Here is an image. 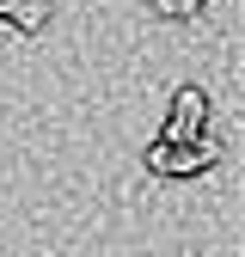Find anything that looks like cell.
<instances>
[{
	"label": "cell",
	"mask_w": 245,
	"mask_h": 257,
	"mask_svg": "<svg viewBox=\"0 0 245 257\" xmlns=\"http://www.w3.org/2000/svg\"><path fill=\"white\" fill-rule=\"evenodd\" d=\"M7 7H13V0H0V19H7Z\"/></svg>",
	"instance_id": "obj_5"
},
{
	"label": "cell",
	"mask_w": 245,
	"mask_h": 257,
	"mask_svg": "<svg viewBox=\"0 0 245 257\" xmlns=\"http://www.w3.org/2000/svg\"><path fill=\"white\" fill-rule=\"evenodd\" d=\"M160 19H184V13H202V0H153Z\"/></svg>",
	"instance_id": "obj_4"
},
{
	"label": "cell",
	"mask_w": 245,
	"mask_h": 257,
	"mask_svg": "<svg viewBox=\"0 0 245 257\" xmlns=\"http://www.w3.org/2000/svg\"><path fill=\"white\" fill-rule=\"evenodd\" d=\"M196 135H208V92L184 86L172 98V116H166V135L160 141H196Z\"/></svg>",
	"instance_id": "obj_2"
},
{
	"label": "cell",
	"mask_w": 245,
	"mask_h": 257,
	"mask_svg": "<svg viewBox=\"0 0 245 257\" xmlns=\"http://www.w3.org/2000/svg\"><path fill=\"white\" fill-rule=\"evenodd\" d=\"M7 25L13 31H43L49 25V7H43V0H13V7H7Z\"/></svg>",
	"instance_id": "obj_3"
},
{
	"label": "cell",
	"mask_w": 245,
	"mask_h": 257,
	"mask_svg": "<svg viewBox=\"0 0 245 257\" xmlns=\"http://www.w3.org/2000/svg\"><path fill=\"white\" fill-rule=\"evenodd\" d=\"M214 159H221V141L214 135H196V141H153L147 147V172H160V178H196L208 172Z\"/></svg>",
	"instance_id": "obj_1"
}]
</instances>
